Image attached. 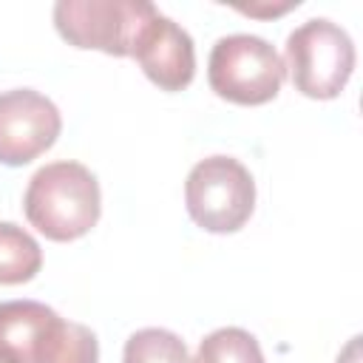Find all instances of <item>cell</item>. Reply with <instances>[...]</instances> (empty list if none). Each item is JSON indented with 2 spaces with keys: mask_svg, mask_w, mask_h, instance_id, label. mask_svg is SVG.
<instances>
[{
  "mask_svg": "<svg viewBox=\"0 0 363 363\" xmlns=\"http://www.w3.org/2000/svg\"><path fill=\"white\" fill-rule=\"evenodd\" d=\"M62 116L57 105L34 88L0 94V162L20 167L43 156L60 136Z\"/></svg>",
  "mask_w": 363,
  "mask_h": 363,
  "instance_id": "8992f818",
  "label": "cell"
},
{
  "mask_svg": "<svg viewBox=\"0 0 363 363\" xmlns=\"http://www.w3.org/2000/svg\"><path fill=\"white\" fill-rule=\"evenodd\" d=\"M0 363H14V360H9L6 354H0Z\"/></svg>",
  "mask_w": 363,
  "mask_h": 363,
  "instance_id": "5bb4252c",
  "label": "cell"
},
{
  "mask_svg": "<svg viewBox=\"0 0 363 363\" xmlns=\"http://www.w3.org/2000/svg\"><path fill=\"white\" fill-rule=\"evenodd\" d=\"M193 363H264L255 335L241 326H221L201 337Z\"/></svg>",
  "mask_w": 363,
  "mask_h": 363,
  "instance_id": "8fae6325",
  "label": "cell"
},
{
  "mask_svg": "<svg viewBox=\"0 0 363 363\" xmlns=\"http://www.w3.org/2000/svg\"><path fill=\"white\" fill-rule=\"evenodd\" d=\"M40 267L43 250L37 238L11 221H0V284H26L40 272Z\"/></svg>",
  "mask_w": 363,
  "mask_h": 363,
  "instance_id": "30bf717a",
  "label": "cell"
},
{
  "mask_svg": "<svg viewBox=\"0 0 363 363\" xmlns=\"http://www.w3.org/2000/svg\"><path fill=\"white\" fill-rule=\"evenodd\" d=\"M156 11L147 0H60L54 6V26L74 48L130 57L142 26Z\"/></svg>",
  "mask_w": 363,
  "mask_h": 363,
  "instance_id": "5b68a950",
  "label": "cell"
},
{
  "mask_svg": "<svg viewBox=\"0 0 363 363\" xmlns=\"http://www.w3.org/2000/svg\"><path fill=\"white\" fill-rule=\"evenodd\" d=\"M122 363H193V357L176 332L147 326L125 340Z\"/></svg>",
  "mask_w": 363,
  "mask_h": 363,
  "instance_id": "7c38bea8",
  "label": "cell"
},
{
  "mask_svg": "<svg viewBox=\"0 0 363 363\" xmlns=\"http://www.w3.org/2000/svg\"><path fill=\"white\" fill-rule=\"evenodd\" d=\"M184 204L201 230L235 233L255 210L252 173L233 156H207L187 173Z\"/></svg>",
  "mask_w": 363,
  "mask_h": 363,
  "instance_id": "277c9868",
  "label": "cell"
},
{
  "mask_svg": "<svg viewBox=\"0 0 363 363\" xmlns=\"http://www.w3.org/2000/svg\"><path fill=\"white\" fill-rule=\"evenodd\" d=\"M295 91L309 99H335L354 71V43L332 20L315 17L286 37V62Z\"/></svg>",
  "mask_w": 363,
  "mask_h": 363,
  "instance_id": "3957f363",
  "label": "cell"
},
{
  "mask_svg": "<svg viewBox=\"0 0 363 363\" xmlns=\"http://www.w3.org/2000/svg\"><path fill=\"white\" fill-rule=\"evenodd\" d=\"M357 352H360V337H352L349 346H346V352L337 357V363H357V357H360Z\"/></svg>",
  "mask_w": 363,
  "mask_h": 363,
  "instance_id": "4fadbf2b",
  "label": "cell"
},
{
  "mask_svg": "<svg viewBox=\"0 0 363 363\" xmlns=\"http://www.w3.org/2000/svg\"><path fill=\"white\" fill-rule=\"evenodd\" d=\"M57 312L40 301H3L0 303V354L14 363H31L43 329Z\"/></svg>",
  "mask_w": 363,
  "mask_h": 363,
  "instance_id": "ba28073f",
  "label": "cell"
},
{
  "mask_svg": "<svg viewBox=\"0 0 363 363\" xmlns=\"http://www.w3.org/2000/svg\"><path fill=\"white\" fill-rule=\"evenodd\" d=\"M31 363H99V340L88 326L57 315L43 329Z\"/></svg>",
  "mask_w": 363,
  "mask_h": 363,
  "instance_id": "9c48e42d",
  "label": "cell"
},
{
  "mask_svg": "<svg viewBox=\"0 0 363 363\" xmlns=\"http://www.w3.org/2000/svg\"><path fill=\"white\" fill-rule=\"evenodd\" d=\"M130 57L139 62L145 77L162 91H182L196 77L193 37L159 11L142 26Z\"/></svg>",
  "mask_w": 363,
  "mask_h": 363,
  "instance_id": "52a82bcc",
  "label": "cell"
},
{
  "mask_svg": "<svg viewBox=\"0 0 363 363\" xmlns=\"http://www.w3.org/2000/svg\"><path fill=\"white\" fill-rule=\"evenodd\" d=\"M23 210L28 224L45 238L77 241L99 221V182L79 162H51L28 179Z\"/></svg>",
  "mask_w": 363,
  "mask_h": 363,
  "instance_id": "6da1fadb",
  "label": "cell"
},
{
  "mask_svg": "<svg viewBox=\"0 0 363 363\" xmlns=\"http://www.w3.org/2000/svg\"><path fill=\"white\" fill-rule=\"evenodd\" d=\"M286 79L281 54L255 34L218 37L207 60L210 88L235 105H264L278 96Z\"/></svg>",
  "mask_w": 363,
  "mask_h": 363,
  "instance_id": "7a4b0ae2",
  "label": "cell"
}]
</instances>
